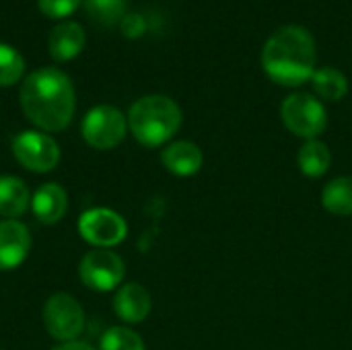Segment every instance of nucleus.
I'll list each match as a JSON object with an SVG mask.
<instances>
[{
    "mask_svg": "<svg viewBox=\"0 0 352 350\" xmlns=\"http://www.w3.org/2000/svg\"><path fill=\"white\" fill-rule=\"evenodd\" d=\"M280 118L289 132L305 140L318 138L328 126V111L311 93H293L285 97L280 105Z\"/></svg>",
    "mask_w": 352,
    "mask_h": 350,
    "instance_id": "nucleus-4",
    "label": "nucleus"
},
{
    "mask_svg": "<svg viewBox=\"0 0 352 350\" xmlns=\"http://www.w3.org/2000/svg\"><path fill=\"white\" fill-rule=\"evenodd\" d=\"M330 165H332V153L326 142H322L320 138H314L301 144L297 153V167L303 175L311 179L324 177Z\"/></svg>",
    "mask_w": 352,
    "mask_h": 350,
    "instance_id": "nucleus-16",
    "label": "nucleus"
},
{
    "mask_svg": "<svg viewBox=\"0 0 352 350\" xmlns=\"http://www.w3.org/2000/svg\"><path fill=\"white\" fill-rule=\"evenodd\" d=\"M78 276L82 285L89 287L91 291L107 293L122 285L126 276V266L116 252L97 248L82 256L78 266Z\"/></svg>",
    "mask_w": 352,
    "mask_h": 350,
    "instance_id": "nucleus-8",
    "label": "nucleus"
},
{
    "mask_svg": "<svg viewBox=\"0 0 352 350\" xmlns=\"http://www.w3.org/2000/svg\"><path fill=\"white\" fill-rule=\"evenodd\" d=\"M43 326L47 334L62 342H74L85 330L82 305L68 293L52 295L43 305Z\"/></svg>",
    "mask_w": 352,
    "mask_h": 350,
    "instance_id": "nucleus-6",
    "label": "nucleus"
},
{
    "mask_svg": "<svg viewBox=\"0 0 352 350\" xmlns=\"http://www.w3.org/2000/svg\"><path fill=\"white\" fill-rule=\"evenodd\" d=\"M99 350H146L144 340L130 328H109L99 342Z\"/></svg>",
    "mask_w": 352,
    "mask_h": 350,
    "instance_id": "nucleus-20",
    "label": "nucleus"
},
{
    "mask_svg": "<svg viewBox=\"0 0 352 350\" xmlns=\"http://www.w3.org/2000/svg\"><path fill=\"white\" fill-rule=\"evenodd\" d=\"M161 163L169 173H173L177 177H190L202 169L204 155L198 144H194L190 140H177L163 149Z\"/></svg>",
    "mask_w": 352,
    "mask_h": 350,
    "instance_id": "nucleus-12",
    "label": "nucleus"
},
{
    "mask_svg": "<svg viewBox=\"0 0 352 350\" xmlns=\"http://www.w3.org/2000/svg\"><path fill=\"white\" fill-rule=\"evenodd\" d=\"M50 350H95L91 344H87V342H80V340H74V342H62V344H58V347H54V349Z\"/></svg>",
    "mask_w": 352,
    "mask_h": 350,
    "instance_id": "nucleus-24",
    "label": "nucleus"
},
{
    "mask_svg": "<svg viewBox=\"0 0 352 350\" xmlns=\"http://www.w3.org/2000/svg\"><path fill=\"white\" fill-rule=\"evenodd\" d=\"M80 0H39V10L52 19H64L78 8Z\"/></svg>",
    "mask_w": 352,
    "mask_h": 350,
    "instance_id": "nucleus-22",
    "label": "nucleus"
},
{
    "mask_svg": "<svg viewBox=\"0 0 352 350\" xmlns=\"http://www.w3.org/2000/svg\"><path fill=\"white\" fill-rule=\"evenodd\" d=\"M322 204L328 212L336 217L352 215V177H336L328 182L322 190Z\"/></svg>",
    "mask_w": 352,
    "mask_h": 350,
    "instance_id": "nucleus-17",
    "label": "nucleus"
},
{
    "mask_svg": "<svg viewBox=\"0 0 352 350\" xmlns=\"http://www.w3.org/2000/svg\"><path fill=\"white\" fill-rule=\"evenodd\" d=\"M153 307L151 293L138 283H126L113 297V311L126 324H140L148 318Z\"/></svg>",
    "mask_w": 352,
    "mask_h": 350,
    "instance_id": "nucleus-11",
    "label": "nucleus"
},
{
    "mask_svg": "<svg viewBox=\"0 0 352 350\" xmlns=\"http://www.w3.org/2000/svg\"><path fill=\"white\" fill-rule=\"evenodd\" d=\"M311 85L316 95L324 101H340L349 93V80L344 72L332 66L318 68L311 76Z\"/></svg>",
    "mask_w": 352,
    "mask_h": 350,
    "instance_id": "nucleus-18",
    "label": "nucleus"
},
{
    "mask_svg": "<svg viewBox=\"0 0 352 350\" xmlns=\"http://www.w3.org/2000/svg\"><path fill=\"white\" fill-rule=\"evenodd\" d=\"M12 155L21 167L33 173H47L60 163V146L47 134L39 130H25L12 138Z\"/></svg>",
    "mask_w": 352,
    "mask_h": 350,
    "instance_id": "nucleus-7",
    "label": "nucleus"
},
{
    "mask_svg": "<svg viewBox=\"0 0 352 350\" xmlns=\"http://www.w3.org/2000/svg\"><path fill=\"white\" fill-rule=\"evenodd\" d=\"M47 47L54 60L68 62L85 47V31L78 23H60L50 31Z\"/></svg>",
    "mask_w": 352,
    "mask_h": 350,
    "instance_id": "nucleus-14",
    "label": "nucleus"
},
{
    "mask_svg": "<svg viewBox=\"0 0 352 350\" xmlns=\"http://www.w3.org/2000/svg\"><path fill=\"white\" fill-rule=\"evenodd\" d=\"M128 128L142 146H161L182 128V109L171 97L146 95L130 107Z\"/></svg>",
    "mask_w": 352,
    "mask_h": 350,
    "instance_id": "nucleus-3",
    "label": "nucleus"
},
{
    "mask_svg": "<svg viewBox=\"0 0 352 350\" xmlns=\"http://www.w3.org/2000/svg\"><path fill=\"white\" fill-rule=\"evenodd\" d=\"M31 206V194L27 184L14 175L0 177V217L19 221Z\"/></svg>",
    "mask_w": 352,
    "mask_h": 350,
    "instance_id": "nucleus-15",
    "label": "nucleus"
},
{
    "mask_svg": "<svg viewBox=\"0 0 352 350\" xmlns=\"http://www.w3.org/2000/svg\"><path fill=\"white\" fill-rule=\"evenodd\" d=\"M25 72V60L23 56L6 45V43H0V87H10L14 85Z\"/></svg>",
    "mask_w": 352,
    "mask_h": 350,
    "instance_id": "nucleus-21",
    "label": "nucleus"
},
{
    "mask_svg": "<svg viewBox=\"0 0 352 350\" xmlns=\"http://www.w3.org/2000/svg\"><path fill=\"white\" fill-rule=\"evenodd\" d=\"M144 29H146V23H144V19L140 14L130 12V14H126L122 19V33L128 35V37H138V35L144 33Z\"/></svg>",
    "mask_w": 352,
    "mask_h": 350,
    "instance_id": "nucleus-23",
    "label": "nucleus"
},
{
    "mask_svg": "<svg viewBox=\"0 0 352 350\" xmlns=\"http://www.w3.org/2000/svg\"><path fill=\"white\" fill-rule=\"evenodd\" d=\"M21 107L27 120L39 130L60 132L74 118V87L62 70L39 68L21 87Z\"/></svg>",
    "mask_w": 352,
    "mask_h": 350,
    "instance_id": "nucleus-1",
    "label": "nucleus"
},
{
    "mask_svg": "<svg viewBox=\"0 0 352 350\" xmlns=\"http://www.w3.org/2000/svg\"><path fill=\"white\" fill-rule=\"evenodd\" d=\"M31 233L21 221H0V270H14L31 252Z\"/></svg>",
    "mask_w": 352,
    "mask_h": 350,
    "instance_id": "nucleus-10",
    "label": "nucleus"
},
{
    "mask_svg": "<svg viewBox=\"0 0 352 350\" xmlns=\"http://www.w3.org/2000/svg\"><path fill=\"white\" fill-rule=\"evenodd\" d=\"M80 132L89 146L97 151H109L126 138L128 118L113 105H97L87 111Z\"/></svg>",
    "mask_w": 352,
    "mask_h": 350,
    "instance_id": "nucleus-5",
    "label": "nucleus"
},
{
    "mask_svg": "<svg viewBox=\"0 0 352 350\" xmlns=\"http://www.w3.org/2000/svg\"><path fill=\"white\" fill-rule=\"evenodd\" d=\"M316 60V41L311 33L299 25L276 29L262 50L264 72L283 87H299L305 80H311Z\"/></svg>",
    "mask_w": 352,
    "mask_h": 350,
    "instance_id": "nucleus-2",
    "label": "nucleus"
},
{
    "mask_svg": "<svg viewBox=\"0 0 352 350\" xmlns=\"http://www.w3.org/2000/svg\"><path fill=\"white\" fill-rule=\"evenodd\" d=\"M85 8L91 21L111 27L116 23H122L126 17L128 0H85Z\"/></svg>",
    "mask_w": 352,
    "mask_h": 350,
    "instance_id": "nucleus-19",
    "label": "nucleus"
},
{
    "mask_svg": "<svg viewBox=\"0 0 352 350\" xmlns=\"http://www.w3.org/2000/svg\"><path fill=\"white\" fill-rule=\"evenodd\" d=\"M31 210L43 225H56L68 210V194L60 184H43L31 196Z\"/></svg>",
    "mask_w": 352,
    "mask_h": 350,
    "instance_id": "nucleus-13",
    "label": "nucleus"
},
{
    "mask_svg": "<svg viewBox=\"0 0 352 350\" xmlns=\"http://www.w3.org/2000/svg\"><path fill=\"white\" fill-rule=\"evenodd\" d=\"M128 225L116 210L109 208H91L85 210L78 219V235L101 250H109L126 239Z\"/></svg>",
    "mask_w": 352,
    "mask_h": 350,
    "instance_id": "nucleus-9",
    "label": "nucleus"
}]
</instances>
